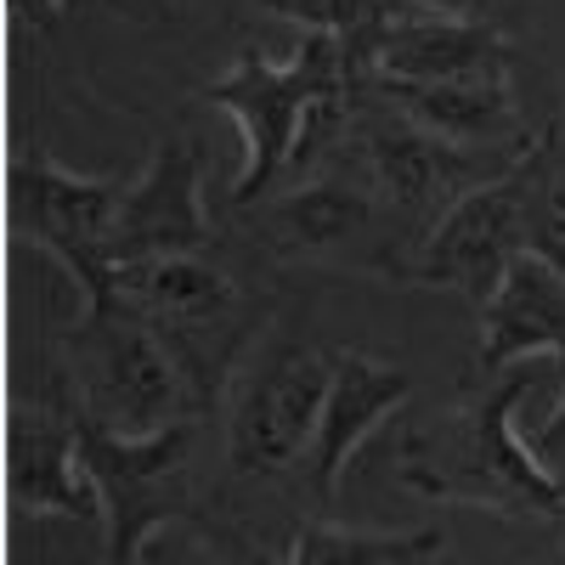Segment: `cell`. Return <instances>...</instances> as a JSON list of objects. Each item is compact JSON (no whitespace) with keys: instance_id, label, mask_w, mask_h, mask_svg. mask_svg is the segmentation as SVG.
I'll list each match as a JSON object with an SVG mask.
<instances>
[{"instance_id":"obj_1","label":"cell","mask_w":565,"mask_h":565,"mask_svg":"<svg viewBox=\"0 0 565 565\" xmlns=\"http://www.w3.org/2000/svg\"><path fill=\"white\" fill-rule=\"evenodd\" d=\"M532 367H503L469 402L441 407L402 436V487L430 503H476L498 514H565V487L543 469L521 430V402L532 396Z\"/></svg>"},{"instance_id":"obj_2","label":"cell","mask_w":565,"mask_h":565,"mask_svg":"<svg viewBox=\"0 0 565 565\" xmlns=\"http://www.w3.org/2000/svg\"><path fill=\"white\" fill-rule=\"evenodd\" d=\"M356 97L345 40L306 34L289 63H271L266 52H244L221 79L199 85V103L221 108L244 130V170L232 181V204L249 210L295 170V159L317 141H328Z\"/></svg>"},{"instance_id":"obj_3","label":"cell","mask_w":565,"mask_h":565,"mask_svg":"<svg viewBox=\"0 0 565 565\" xmlns=\"http://www.w3.org/2000/svg\"><path fill=\"white\" fill-rule=\"evenodd\" d=\"M63 367L74 413L103 430L148 436L193 418V380L170 351L164 328L119 295L79 306L74 328L63 334Z\"/></svg>"},{"instance_id":"obj_4","label":"cell","mask_w":565,"mask_h":565,"mask_svg":"<svg viewBox=\"0 0 565 565\" xmlns=\"http://www.w3.org/2000/svg\"><path fill=\"white\" fill-rule=\"evenodd\" d=\"M74 424H79V463L103 503L108 565H141L148 537L175 526V514L193 498L186 463H193L199 418L164 424V430H148V436L103 430V424H90L79 413H74Z\"/></svg>"},{"instance_id":"obj_5","label":"cell","mask_w":565,"mask_h":565,"mask_svg":"<svg viewBox=\"0 0 565 565\" xmlns=\"http://www.w3.org/2000/svg\"><path fill=\"white\" fill-rule=\"evenodd\" d=\"M119 175H74L40 153H18L7 175V210H12V238L29 249H45L74 282L79 300L114 295V221L125 204Z\"/></svg>"},{"instance_id":"obj_6","label":"cell","mask_w":565,"mask_h":565,"mask_svg":"<svg viewBox=\"0 0 565 565\" xmlns=\"http://www.w3.org/2000/svg\"><path fill=\"white\" fill-rule=\"evenodd\" d=\"M532 249L526 238V170L514 159L503 175L469 186L458 204H447L424 244L413 249V260L402 266L407 282L424 289H458L463 300L487 306L492 289L503 282V271Z\"/></svg>"},{"instance_id":"obj_7","label":"cell","mask_w":565,"mask_h":565,"mask_svg":"<svg viewBox=\"0 0 565 565\" xmlns=\"http://www.w3.org/2000/svg\"><path fill=\"white\" fill-rule=\"evenodd\" d=\"M526 148H458V141L424 130L402 108L362 119V181L380 199V210L402 221H436L447 204H458L469 186L503 175Z\"/></svg>"},{"instance_id":"obj_8","label":"cell","mask_w":565,"mask_h":565,"mask_svg":"<svg viewBox=\"0 0 565 565\" xmlns=\"http://www.w3.org/2000/svg\"><path fill=\"white\" fill-rule=\"evenodd\" d=\"M334 385V351L277 345L266 362L244 373L226 418V458L238 476H277L311 452L322 402Z\"/></svg>"},{"instance_id":"obj_9","label":"cell","mask_w":565,"mask_h":565,"mask_svg":"<svg viewBox=\"0 0 565 565\" xmlns=\"http://www.w3.org/2000/svg\"><path fill=\"white\" fill-rule=\"evenodd\" d=\"M373 85H447V79H498L509 74V34L492 18H436L391 0V18L351 57V79Z\"/></svg>"},{"instance_id":"obj_10","label":"cell","mask_w":565,"mask_h":565,"mask_svg":"<svg viewBox=\"0 0 565 565\" xmlns=\"http://www.w3.org/2000/svg\"><path fill=\"white\" fill-rule=\"evenodd\" d=\"M210 215H204V148L186 136H159V148L130 186L114 221L108 260L136 266L159 255H204Z\"/></svg>"},{"instance_id":"obj_11","label":"cell","mask_w":565,"mask_h":565,"mask_svg":"<svg viewBox=\"0 0 565 565\" xmlns=\"http://www.w3.org/2000/svg\"><path fill=\"white\" fill-rule=\"evenodd\" d=\"M7 481L18 514H63V521L97 526L103 503L79 463V424L74 407H34L18 402L7 418Z\"/></svg>"},{"instance_id":"obj_12","label":"cell","mask_w":565,"mask_h":565,"mask_svg":"<svg viewBox=\"0 0 565 565\" xmlns=\"http://www.w3.org/2000/svg\"><path fill=\"white\" fill-rule=\"evenodd\" d=\"M407 396H413V380H407L396 362H380V356H367V351H334V385H328V402H322L317 441L300 458L317 498H334L340 492L356 447L380 430V424Z\"/></svg>"},{"instance_id":"obj_13","label":"cell","mask_w":565,"mask_h":565,"mask_svg":"<svg viewBox=\"0 0 565 565\" xmlns=\"http://www.w3.org/2000/svg\"><path fill=\"white\" fill-rule=\"evenodd\" d=\"M526 356L565 362V271L526 249L481 306V367L503 373Z\"/></svg>"},{"instance_id":"obj_14","label":"cell","mask_w":565,"mask_h":565,"mask_svg":"<svg viewBox=\"0 0 565 565\" xmlns=\"http://www.w3.org/2000/svg\"><path fill=\"white\" fill-rule=\"evenodd\" d=\"M380 97L396 103L407 119H418L424 130H436L458 148H526L521 130V103H514L509 74L498 79H447V85H380Z\"/></svg>"},{"instance_id":"obj_15","label":"cell","mask_w":565,"mask_h":565,"mask_svg":"<svg viewBox=\"0 0 565 565\" xmlns=\"http://www.w3.org/2000/svg\"><path fill=\"white\" fill-rule=\"evenodd\" d=\"M114 295L130 300L136 311H148L153 322H175V328H215L238 300L232 277L204 255H159V260L119 266Z\"/></svg>"},{"instance_id":"obj_16","label":"cell","mask_w":565,"mask_h":565,"mask_svg":"<svg viewBox=\"0 0 565 565\" xmlns=\"http://www.w3.org/2000/svg\"><path fill=\"white\" fill-rule=\"evenodd\" d=\"M373 210H380L373 193H356L345 181H311L266 210V232L282 249H328V244H345L351 232H362Z\"/></svg>"},{"instance_id":"obj_17","label":"cell","mask_w":565,"mask_h":565,"mask_svg":"<svg viewBox=\"0 0 565 565\" xmlns=\"http://www.w3.org/2000/svg\"><path fill=\"white\" fill-rule=\"evenodd\" d=\"M441 548V532H351V526H300L282 565H418Z\"/></svg>"},{"instance_id":"obj_18","label":"cell","mask_w":565,"mask_h":565,"mask_svg":"<svg viewBox=\"0 0 565 565\" xmlns=\"http://www.w3.org/2000/svg\"><path fill=\"white\" fill-rule=\"evenodd\" d=\"M521 170H526V238L543 260L565 271V114L537 141H526Z\"/></svg>"},{"instance_id":"obj_19","label":"cell","mask_w":565,"mask_h":565,"mask_svg":"<svg viewBox=\"0 0 565 565\" xmlns=\"http://www.w3.org/2000/svg\"><path fill=\"white\" fill-rule=\"evenodd\" d=\"M255 7L271 12V18L300 23L306 34L345 40V57H356L362 45L373 40V29L391 18V0H255Z\"/></svg>"},{"instance_id":"obj_20","label":"cell","mask_w":565,"mask_h":565,"mask_svg":"<svg viewBox=\"0 0 565 565\" xmlns=\"http://www.w3.org/2000/svg\"><path fill=\"white\" fill-rule=\"evenodd\" d=\"M526 441H532V452L543 458V469H548V476L565 487V385H559V402L532 424V430H526Z\"/></svg>"},{"instance_id":"obj_21","label":"cell","mask_w":565,"mask_h":565,"mask_svg":"<svg viewBox=\"0 0 565 565\" xmlns=\"http://www.w3.org/2000/svg\"><path fill=\"white\" fill-rule=\"evenodd\" d=\"M141 565H221V559H215V548H204L199 537L164 526L159 537H148V548H141Z\"/></svg>"},{"instance_id":"obj_22","label":"cell","mask_w":565,"mask_h":565,"mask_svg":"<svg viewBox=\"0 0 565 565\" xmlns=\"http://www.w3.org/2000/svg\"><path fill=\"white\" fill-rule=\"evenodd\" d=\"M413 12H436V18H492V0H396Z\"/></svg>"},{"instance_id":"obj_23","label":"cell","mask_w":565,"mask_h":565,"mask_svg":"<svg viewBox=\"0 0 565 565\" xmlns=\"http://www.w3.org/2000/svg\"><path fill=\"white\" fill-rule=\"evenodd\" d=\"M63 12V0H12V23L18 29H52Z\"/></svg>"}]
</instances>
